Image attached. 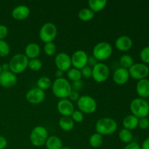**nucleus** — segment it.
<instances>
[{
	"mask_svg": "<svg viewBox=\"0 0 149 149\" xmlns=\"http://www.w3.org/2000/svg\"><path fill=\"white\" fill-rule=\"evenodd\" d=\"M119 63L122 68L129 69L131 66L134 64V60L131 55L125 54L121 56L119 59Z\"/></svg>",
	"mask_w": 149,
	"mask_h": 149,
	"instance_id": "obj_29",
	"label": "nucleus"
},
{
	"mask_svg": "<svg viewBox=\"0 0 149 149\" xmlns=\"http://www.w3.org/2000/svg\"><path fill=\"white\" fill-rule=\"evenodd\" d=\"M140 58L144 64H149V46L142 49L140 52Z\"/></svg>",
	"mask_w": 149,
	"mask_h": 149,
	"instance_id": "obj_34",
	"label": "nucleus"
},
{
	"mask_svg": "<svg viewBox=\"0 0 149 149\" xmlns=\"http://www.w3.org/2000/svg\"><path fill=\"white\" fill-rule=\"evenodd\" d=\"M45 146L47 149H61L63 148V142L59 137L52 135L48 137Z\"/></svg>",
	"mask_w": 149,
	"mask_h": 149,
	"instance_id": "obj_22",
	"label": "nucleus"
},
{
	"mask_svg": "<svg viewBox=\"0 0 149 149\" xmlns=\"http://www.w3.org/2000/svg\"><path fill=\"white\" fill-rule=\"evenodd\" d=\"M71 89L72 90L74 91L79 92L80 90H82L83 87H84V82H83L82 80H79V81H73L72 84H71Z\"/></svg>",
	"mask_w": 149,
	"mask_h": 149,
	"instance_id": "obj_37",
	"label": "nucleus"
},
{
	"mask_svg": "<svg viewBox=\"0 0 149 149\" xmlns=\"http://www.w3.org/2000/svg\"><path fill=\"white\" fill-rule=\"evenodd\" d=\"M63 74V72L62 71H61V70L58 69L55 71V77H56V79L62 78Z\"/></svg>",
	"mask_w": 149,
	"mask_h": 149,
	"instance_id": "obj_46",
	"label": "nucleus"
},
{
	"mask_svg": "<svg viewBox=\"0 0 149 149\" xmlns=\"http://www.w3.org/2000/svg\"><path fill=\"white\" fill-rule=\"evenodd\" d=\"M138 121L139 119L137 118L132 114L127 115L125 116V119H123V126L125 129L128 130H133L136 129L138 127Z\"/></svg>",
	"mask_w": 149,
	"mask_h": 149,
	"instance_id": "obj_21",
	"label": "nucleus"
},
{
	"mask_svg": "<svg viewBox=\"0 0 149 149\" xmlns=\"http://www.w3.org/2000/svg\"><path fill=\"white\" fill-rule=\"evenodd\" d=\"M10 47L4 40H0V57H5L10 54Z\"/></svg>",
	"mask_w": 149,
	"mask_h": 149,
	"instance_id": "obj_33",
	"label": "nucleus"
},
{
	"mask_svg": "<svg viewBox=\"0 0 149 149\" xmlns=\"http://www.w3.org/2000/svg\"><path fill=\"white\" fill-rule=\"evenodd\" d=\"M132 45H133V42H132V39L126 35L120 36L116 39V42H115V46H116V49H119V51H122V52L130 50L132 48Z\"/></svg>",
	"mask_w": 149,
	"mask_h": 149,
	"instance_id": "obj_18",
	"label": "nucleus"
},
{
	"mask_svg": "<svg viewBox=\"0 0 149 149\" xmlns=\"http://www.w3.org/2000/svg\"><path fill=\"white\" fill-rule=\"evenodd\" d=\"M29 61V59L24 54L18 53L13 55L9 63L10 71L15 74L23 72L28 68Z\"/></svg>",
	"mask_w": 149,
	"mask_h": 149,
	"instance_id": "obj_4",
	"label": "nucleus"
},
{
	"mask_svg": "<svg viewBox=\"0 0 149 149\" xmlns=\"http://www.w3.org/2000/svg\"><path fill=\"white\" fill-rule=\"evenodd\" d=\"M67 77L68 78V79L71 80L73 82V81L81 80V78H82V76H81V71L80 70L77 69L75 68H70L67 71Z\"/></svg>",
	"mask_w": 149,
	"mask_h": 149,
	"instance_id": "obj_30",
	"label": "nucleus"
},
{
	"mask_svg": "<svg viewBox=\"0 0 149 149\" xmlns=\"http://www.w3.org/2000/svg\"><path fill=\"white\" fill-rule=\"evenodd\" d=\"M95 13L90 8H83L78 13V17L82 21H89L94 17Z\"/></svg>",
	"mask_w": 149,
	"mask_h": 149,
	"instance_id": "obj_25",
	"label": "nucleus"
},
{
	"mask_svg": "<svg viewBox=\"0 0 149 149\" xmlns=\"http://www.w3.org/2000/svg\"><path fill=\"white\" fill-rule=\"evenodd\" d=\"M55 64L58 70L63 72L68 71L71 67V56L65 52H60L55 58Z\"/></svg>",
	"mask_w": 149,
	"mask_h": 149,
	"instance_id": "obj_13",
	"label": "nucleus"
},
{
	"mask_svg": "<svg viewBox=\"0 0 149 149\" xmlns=\"http://www.w3.org/2000/svg\"><path fill=\"white\" fill-rule=\"evenodd\" d=\"M128 70H129L130 77L138 81L146 79L149 75L148 66L143 63H134Z\"/></svg>",
	"mask_w": 149,
	"mask_h": 149,
	"instance_id": "obj_10",
	"label": "nucleus"
},
{
	"mask_svg": "<svg viewBox=\"0 0 149 149\" xmlns=\"http://www.w3.org/2000/svg\"><path fill=\"white\" fill-rule=\"evenodd\" d=\"M61 149H71V148H69V147H67V146H63V148Z\"/></svg>",
	"mask_w": 149,
	"mask_h": 149,
	"instance_id": "obj_47",
	"label": "nucleus"
},
{
	"mask_svg": "<svg viewBox=\"0 0 149 149\" xmlns=\"http://www.w3.org/2000/svg\"><path fill=\"white\" fill-rule=\"evenodd\" d=\"M47 138V130L43 126L35 127L30 134V141L35 147L43 146Z\"/></svg>",
	"mask_w": 149,
	"mask_h": 149,
	"instance_id": "obj_6",
	"label": "nucleus"
},
{
	"mask_svg": "<svg viewBox=\"0 0 149 149\" xmlns=\"http://www.w3.org/2000/svg\"><path fill=\"white\" fill-rule=\"evenodd\" d=\"M16 74L12 71H2L0 74V85L4 88H12L17 84Z\"/></svg>",
	"mask_w": 149,
	"mask_h": 149,
	"instance_id": "obj_14",
	"label": "nucleus"
},
{
	"mask_svg": "<svg viewBox=\"0 0 149 149\" xmlns=\"http://www.w3.org/2000/svg\"><path fill=\"white\" fill-rule=\"evenodd\" d=\"M98 63V61L95 58L94 56H88V60H87V65L90 66L91 68H93L96 64Z\"/></svg>",
	"mask_w": 149,
	"mask_h": 149,
	"instance_id": "obj_41",
	"label": "nucleus"
},
{
	"mask_svg": "<svg viewBox=\"0 0 149 149\" xmlns=\"http://www.w3.org/2000/svg\"><path fill=\"white\" fill-rule=\"evenodd\" d=\"M30 15V9L24 4H20L15 7L12 11V17L17 20H23L28 18Z\"/></svg>",
	"mask_w": 149,
	"mask_h": 149,
	"instance_id": "obj_17",
	"label": "nucleus"
},
{
	"mask_svg": "<svg viewBox=\"0 0 149 149\" xmlns=\"http://www.w3.org/2000/svg\"><path fill=\"white\" fill-rule=\"evenodd\" d=\"M56 45L53 42L45 43V46H44L45 53L47 55H48V56H52L53 55H55V52H56Z\"/></svg>",
	"mask_w": 149,
	"mask_h": 149,
	"instance_id": "obj_32",
	"label": "nucleus"
},
{
	"mask_svg": "<svg viewBox=\"0 0 149 149\" xmlns=\"http://www.w3.org/2000/svg\"><path fill=\"white\" fill-rule=\"evenodd\" d=\"M138 126L141 130H146L149 127V119L147 117L141 118L138 121Z\"/></svg>",
	"mask_w": 149,
	"mask_h": 149,
	"instance_id": "obj_38",
	"label": "nucleus"
},
{
	"mask_svg": "<svg viewBox=\"0 0 149 149\" xmlns=\"http://www.w3.org/2000/svg\"><path fill=\"white\" fill-rule=\"evenodd\" d=\"M132 114L138 119L145 118L149 114V105L145 99L138 97L131 101L130 105Z\"/></svg>",
	"mask_w": 149,
	"mask_h": 149,
	"instance_id": "obj_3",
	"label": "nucleus"
},
{
	"mask_svg": "<svg viewBox=\"0 0 149 149\" xmlns=\"http://www.w3.org/2000/svg\"><path fill=\"white\" fill-rule=\"evenodd\" d=\"M107 3L106 0H90L88 1L89 8L94 13H99L106 7Z\"/></svg>",
	"mask_w": 149,
	"mask_h": 149,
	"instance_id": "obj_24",
	"label": "nucleus"
},
{
	"mask_svg": "<svg viewBox=\"0 0 149 149\" xmlns=\"http://www.w3.org/2000/svg\"><path fill=\"white\" fill-rule=\"evenodd\" d=\"M136 92L141 98L149 97V80L148 79L139 80L136 84Z\"/></svg>",
	"mask_w": 149,
	"mask_h": 149,
	"instance_id": "obj_19",
	"label": "nucleus"
},
{
	"mask_svg": "<svg viewBox=\"0 0 149 149\" xmlns=\"http://www.w3.org/2000/svg\"><path fill=\"white\" fill-rule=\"evenodd\" d=\"M51 87L54 95L61 99H66L72 90L71 83L63 77L56 79L52 82Z\"/></svg>",
	"mask_w": 149,
	"mask_h": 149,
	"instance_id": "obj_1",
	"label": "nucleus"
},
{
	"mask_svg": "<svg viewBox=\"0 0 149 149\" xmlns=\"http://www.w3.org/2000/svg\"><path fill=\"white\" fill-rule=\"evenodd\" d=\"M28 68L33 71H38L42 68V62L38 58L31 59L29 61Z\"/></svg>",
	"mask_w": 149,
	"mask_h": 149,
	"instance_id": "obj_31",
	"label": "nucleus"
},
{
	"mask_svg": "<svg viewBox=\"0 0 149 149\" xmlns=\"http://www.w3.org/2000/svg\"><path fill=\"white\" fill-rule=\"evenodd\" d=\"M81 74L82 77L85 79H89L92 77V74H93V68H91L89 65H86L84 68H81Z\"/></svg>",
	"mask_w": 149,
	"mask_h": 149,
	"instance_id": "obj_36",
	"label": "nucleus"
},
{
	"mask_svg": "<svg viewBox=\"0 0 149 149\" xmlns=\"http://www.w3.org/2000/svg\"><path fill=\"white\" fill-rule=\"evenodd\" d=\"M110 74L109 68L103 63H97L93 68L92 77L97 83H103L108 79Z\"/></svg>",
	"mask_w": 149,
	"mask_h": 149,
	"instance_id": "obj_9",
	"label": "nucleus"
},
{
	"mask_svg": "<svg viewBox=\"0 0 149 149\" xmlns=\"http://www.w3.org/2000/svg\"><path fill=\"white\" fill-rule=\"evenodd\" d=\"M57 109L63 116H71L75 110L72 102L67 98L60 100L57 105Z\"/></svg>",
	"mask_w": 149,
	"mask_h": 149,
	"instance_id": "obj_15",
	"label": "nucleus"
},
{
	"mask_svg": "<svg viewBox=\"0 0 149 149\" xmlns=\"http://www.w3.org/2000/svg\"><path fill=\"white\" fill-rule=\"evenodd\" d=\"M123 149H141V146L136 142H131L127 144Z\"/></svg>",
	"mask_w": 149,
	"mask_h": 149,
	"instance_id": "obj_42",
	"label": "nucleus"
},
{
	"mask_svg": "<svg viewBox=\"0 0 149 149\" xmlns=\"http://www.w3.org/2000/svg\"><path fill=\"white\" fill-rule=\"evenodd\" d=\"M1 66V70H2V71H10V65H9V63H3Z\"/></svg>",
	"mask_w": 149,
	"mask_h": 149,
	"instance_id": "obj_45",
	"label": "nucleus"
},
{
	"mask_svg": "<svg viewBox=\"0 0 149 149\" xmlns=\"http://www.w3.org/2000/svg\"><path fill=\"white\" fill-rule=\"evenodd\" d=\"M7 146V140L4 136L0 135V149H4Z\"/></svg>",
	"mask_w": 149,
	"mask_h": 149,
	"instance_id": "obj_43",
	"label": "nucleus"
},
{
	"mask_svg": "<svg viewBox=\"0 0 149 149\" xmlns=\"http://www.w3.org/2000/svg\"><path fill=\"white\" fill-rule=\"evenodd\" d=\"M77 106L79 110L84 113H94L97 109V103L93 97L90 95L80 96L77 100Z\"/></svg>",
	"mask_w": 149,
	"mask_h": 149,
	"instance_id": "obj_7",
	"label": "nucleus"
},
{
	"mask_svg": "<svg viewBox=\"0 0 149 149\" xmlns=\"http://www.w3.org/2000/svg\"><path fill=\"white\" fill-rule=\"evenodd\" d=\"M52 82L50 79L47 77H45V76L40 77L37 80V82H36V85H37L38 88L41 89L43 91L50 88L52 87Z\"/></svg>",
	"mask_w": 149,
	"mask_h": 149,
	"instance_id": "obj_26",
	"label": "nucleus"
},
{
	"mask_svg": "<svg viewBox=\"0 0 149 149\" xmlns=\"http://www.w3.org/2000/svg\"><path fill=\"white\" fill-rule=\"evenodd\" d=\"M119 138L122 142L128 144L132 142L133 135H132V132L130 130H128L123 128V129L119 131Z\"/></svg>",
	"mask_w": 149,
	"mask_h": 149,
	"instance_id": "obj_27",
	"label": "nucleus"
},
{
	"mask_svg": "<svg viewBox=\"0 0 149 149\" xmlns=\"http://www.w3.org/2000/svg\"><path fill=\"white\" fill-rule=\"evenodd\" d=\"M79 92H77V91H74V90H71V93H70L69 95H68V100H70V101H77L79 100Z\"/></svg>",
	"mask_w": 149,
	"mask_h": 149,
	"instance_id": "obj_40",
	"label": "nucleus"
},
{
	"mask_svg": "<svg viewBox=\"0 0 149 149\" xmlns=\"http://www.w3.org/2000/svg\"><path fill=\"white\" fill-rule=\"evenodd\" d=\"M58 124L61 129L65 132H69L74 127V122L71 116H62L59 119Z\"/></svg>",
	"mask_w": 149,
	"mask_h": 149,
	"instance_id": "obj_23",
	"label": "nucleus"
},
{
	"mask_svg": "<svg viewBox=\"0 0 149 149\" xmlns=\"http://www.w3.org/2000/svg\"><path fill=\"white\" fill-rule=\"evenodd\" d=\"M141 148V149H149V138H146V139L143 142Z\"/></svg>",
	"mask_w": 149,
	"mask_h": 149,
	"instance_id": "obj_44",
	"label": "nucleus"
},
{
	"mask_svg": "<svg viewBox=\"0 0 149 149\" xmlns=\"http://www.w3.org/2000/svg\"><path fill=\"white\" fill-rule=\"evenodd\" d=\"M130 77L129 70L120 67L113 72V81L118 85H123L127 82Z\"/></svg>",
	"mask_w": 149,
	"mask_h": 149,
	"instance_id": "obj_16",
	"label": "nucleus"
},
{
	"mask_svg": "<svg viewBox=\"0 0 149 149\" xmlns=\"http://www.w3.org/2000/svg\"><path fill=\"white\" fill-rule=\"evenodd\" d=\"M71 117L74 122H77V123H80L84 120V115L82 112L80 111L79 110H74Z\"/></svg>",
	"mask_w": 149,
	"mask_h": 149,
	"instance_id": "obj_35",
	"label": "nucleus"
},
{
	"mask_svg": "<svg viewBox=\"0 0 149 149\" xmlns=\"http://www.w3.org/2000/svg\"><path fill=\"white\" fill-rule=\"evenodd\" d=\"M26 98L27 101L31 104H39L45 99V91L38 87H33L26 93Z\"/></svg>",
	"mask_w": 149,
	"mask_h": 149,
	"instance_id": "obj_12",
	"label": "nucleus"
},
{
	"mask_svg": "<svg viewBox=\"0 0 149 149\" xmlns=\"http://www.w3.org/2000/svg\"><path fill=\"white\" fill-rule=\"evenodd\" d=\"M41 49L40 47L38 44L31 42V43L28 44L25 47V53L24 55L29 58V60L37 58L38 56L40 55Z\"/></svg>",
	"mask_w": 149,
	"mask_h": 149,
	"instance_id": "obj_20",
	"label": "nucleus"
},
{
	"mask_svg": "<svg viewBox=\"0 0 149 149\" xmlns=\"http://www.w3.org/2000/svg\"><path fill=\"white\" fill-rule=\"evenodd\" d=\"M103 143V136L101 135H100V134L97 133V132L93 134L90 137V139H89V143L93 148H99L100 146H101Z\"/></svg>",
	"mask_w": 149,
	"mask_h": 149,
	"instance_id": "obj_28",
	"label": "nucleus"
},
{
	"mask_svg": "<svg viewBox=\"0 0 149 149\" xmlns=\"http://www.w3.org/2000/svg\"><path fill=\"white\" fill-rule=\"evenodd\" d=\"M1 72H2V70H1V65H0V74H1Z\"/></svg>",
	"mask_w": 149,
	"mask_h": 149,
	"instance_id": "obj_48",
	"label": "nucleus"
},
{
	"mask_svg": "<svg viewBox=\"0 0 149 149\" xmlns=\"http://www.w3.org/2000/svg\"><path fill=\"white\" fill-rule=\"evenodd\" d=\"M58 34L57 26L53 23L48 22L45 23L39 30V37L45 43L52 42Z\"/></svg>",
	"mask_w": 149,
	"mask_h": 149,
	"instance_id": "obj_8",
	"label": "nucleus"
},
{
	"mask_svg": "<svg viewBox=\"0 0 149 149\" xmlns=\"http://www.w3.org/2000/svg\"><path fill=\"white\" fill-rule=\"evenodd\" d=\"M148 105H149V97H148Z\"/></svg>",
	"mask_w": 149,
	"mask_h": 149,
	"instance_id": "obj_49",
	"label": "nucleus"
},
{
	"mask_svg": "<svg viewBox=\"0 0 149 149\" xmlns=\"http://www.w3.org/2000/svg\"><path fill=\"white\" fill-rule=\"evenodd\" d=\"M113 47L106 42H98L95 45L93 49V56H94L97 61H103L109 59L112 55Z\"/></svg>",
	"mask_w": 149,
	"mask_h": 149,
	"instance_id": "obj_5",
	"label": "nucleus"
},
{
	"mask_svg": "<svg viewBox=\"0 0 149 149\" xmlns=\"http://www.w3.org/2000/svg\"><path fill=\"white\" fill-rule=\"evenodd\" d=\"M118 127L117 122L112 118L104 117L97 121L95 124V131L97 133L103 135H109L114 133Z\"/></svg>",
	"mask_w": 149,
	"mask_h": 149,
	"instance_id": "obj_2",
	"label": "nucleus"
},
{
	"mask_svg": "<svg viewBox=\"0 0 149 149\" xmlns=\"http://www.w3.org/2000/svg\"><path fill=\"white\" fill-rule=\"evenodd\" d=\"M71 65L74 68L77 69L81 70L84 66L87 65V60H88V55L87 52L81 49L75 51L71 57Z\"/></svg>",
	"mask_w": 149,
	"mask_h": 149,
	"instance_id": "obj_11",
	"label": "nucleus"
},
{
	"mask_svg": "<svg viewBox=\"0 0 149 149\" xmlns=\"http://www.w3.org/2000/svg\"><path fill=\"white\" fill-rule=\"evenodd\" d=\"M8 34V29L4 25L0 24V40H4Z\"/></svg>",
	"mask_w": 149,
	"mask_h": 149,
	"instance_id": "obj_39",
	"label": "nucleus"
}]
</instances>
